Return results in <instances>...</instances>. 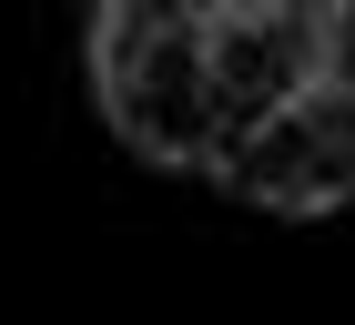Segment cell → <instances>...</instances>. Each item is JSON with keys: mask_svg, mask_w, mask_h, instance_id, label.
Segmentation results:
<instances>
[{"mask_svg": "<svg viewBox=\"0 0 355 325\" xmlns=\"http://www.w3.org/2000/svg\"><path fill=\"white\" fill-rule=\"evenodd\" d=\"M92 81H102L112 133L142 162H203L214 173L223 122H214V61L203 31H92Z\"/></svg>", "mask_w": 355, "mask_h": 325, "instance_id": "6da1fadb", "label": "cell"}, {"mask_svg": "<svg viewBox=\"0 0 355 325\" xmlns=\"http://www.w3.org/2000/svg\"><path fill=\"white\" fill-rule=\"evenodd\" d=\"M214 173L254 214H335V203H355V81L345 72L304 81L295 102L264 112L244 142H223Z\"/></svg>", "mask_w": 355, "mask_h": 325, "instance_id": "7a4b0ae2", "label": "cell"}, {"mask_svg": "<svg viewBox=\"0 0 355 325\" xmlns=\"http://www.w3.org/2000/svg\"><path fill=\"white\" fill-rule=\"evenodd\" d=\"M335 51H345V21H335V10H315V0H234V10L203 31L223 142H244L264 112L295 102L304 81H325Z\"/></svg>", "mask_w": 355, "mask_h": 325, "instance_id": "3957f363", "label": "cell"}]
</instances>
